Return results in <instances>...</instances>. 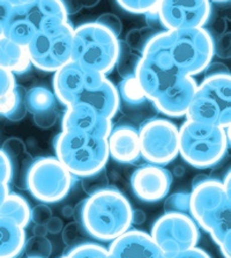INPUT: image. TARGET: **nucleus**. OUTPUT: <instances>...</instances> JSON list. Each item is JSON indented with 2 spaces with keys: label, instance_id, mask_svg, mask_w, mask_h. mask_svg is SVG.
<instances>
[{
  "label": "nucleus",
  "instance_id": "nucleus-19",
  "mask_svg": "<svg viewBox=\"0 0 231 258\" xmlns=\"http://www.w3.org/2000/svg\"><path fill=\"white\" fill-rule=\"evenodd\" d=\"M162 252L150 234L140 229H128L111 242L108 258H162Z\"/></svg>",
  "mask_w": 231,
  "mask_h": 258
},
{
  "label": "nucleus",
  "instance_id": "nucleus-53",
  "mask_svg": "<svg viewBox=\"0 0 231 258\" xmlns=\"http://www.w3.org/2000/svg\"><path fill=\"white\" fill-rule=\"evenodd\" d=\"M226 135H228V139H229V145H231V126L226 128Z\"/></svg>",
  "mask_w": 231,
  "mask_h": 258
},
{
  "label": "nucleus",
  "instance_id": "nucleus-15",
  "mask_svg": "<svg viewBox=\"0 0 231 258\" xmlns=\"http://www.w3.org/2000/svg\"><path fill=\"white\" fill-rule=\"evenodd\" d=\"M107 76L70 60L54 72L52 86L59 102L66 108L78 102L86 91L100 85Z\"/></svg>",
  "mask_w": 231,
  "mask_h": 258
},
{
  "label": "nucleus",
  "instance_id": "nucleus-5",
  "mask_svg": "<svg viewBox=\"0 0 231 258\" xmlns=\"http://www.w3.org/2000/svg\"><path fill=\"white\" fill-rule=\"evenodd\" d=\"M119 45V38L100 23H82L74 28L72 60L107 76L115 69Z\"/></svg>",
  "mask_w": 231,
  "mask_h": 258
},
{
  "label": "nucleus",
  "instance_id": "nucleus-32",
  "mask_svg": "<svg viewBox=\"0 0 231 258\" xmlns=\"http://www.w3.org/2000/svg\"><path fill=\"white\" fill-rule=\"evenodd\" d=\"M191 194L176 192L168 195L163 204L164 213H183L190 214ZM191 216V214H190Z\"/></svg>",
  "mask_w": 231,
  "mask_h": 258
},
{
  "label": "nucleus",
  "instance_id": "nucleus-41",
  "mask_svg": "<svg viewBox=\"0 0 231 258\" xmlns=\"http://www.w3.org/2000/svg\"><path fill=\"white\" fill-rule=\"evenodd\" d=\"M12 177V167L9 158L0 148V183L10 184Z\"/></svg>",
  "mask_w": 231,
  "mask_h": 258
},
{
  "label": "nucleus",
  "instance_id": "nucleus-1",
  "mask_svg": "<svg viewBox=\"0 0 231 258\" xmlns=\"http://www.w3.org/2000/svg\"><path fill=\"white\" fill-rule=\"evenodd\" d=\"M133 207L120 191L102 187L91 194L80 207V224L99 241L116 240L131 229Z\"/></svg>",
  "mask_w": 231,
  "mask_h": 258
},
{
  "label": "nucleus",
  "instance_id": "nucleus-35",
  "mask_svg": "<svg viewBox=\"0 0 231 258\" xmlns=\"http://www.w3.org/2000/svg\"><path fill=\"white\" fill-rule=\"evenodd\" d=\"M214 56L221 59H231V31H226L214 40Z\"/></svg>",
  "mask_w": 231,
  "mask_h": 258
},
{
  "label": "nucleus",
  "instance_id": "nucleus-13",
  "mask_svg": "<svg viewBox=\"0 0 231 258\" xmlns=\"http://www.w3.org/2000/svg\"><path fill=\"white\" fill-rule=\"evenodd\" d=\"M182 76L161 48L148 43L141 54L135 79L151 102Z\"/></svg>",
  "mask_w": 231,
  "mask_h": 258
},
{
  "label": "nucleus",
  "instance_id": "nucleus-50",
  "mask_svg": "<svg viewBox=\"0 0 231 258\" xmlns=\"http://www.w3.org/2000/svg\"><path fill=\"white\" fill-rule=\"evenodd\" d=\"M33 233L34 235H37V236H46V234H49L45 224H35L33 228Z\"/></svg>",
  "mask_w": 231,
  "mask_h": 258
},
{
  "label": "nucleus",
  "instance_id": "nucleus-14",
  "mask_svg": "<svg viewBox=\"0 0 231 258\" xmlns=\"http://www.w3.org/2000/svg\"><path fill=\"white\" fill-rule=\"evenodd\" d=\"M210 0H161L156 10L164 30L202 28L211 18Z\"/></svg>",
  "mask_w": 231,
  "mask_h": 258
},
{
  "label": "nucleus",
  "instance_id": "nucleus-21",
  "mask_svg": "<svg viewBox=\"0 0 231 258\" xmlns=\"http://www.w3.org/2000/svg\"><path fill=\"white\" fill-rule=\"evenodd\" d=\"M109 155L117 162L133 163L141 158L139 128L121 123L112 126L108 136Z\"/></svg>",
  "mask_w": 231,
  "mask_h": 258
},
{
  "label": "nucleus",
  "instance_id": "nucleus-54",
  "mask_svg": "<svg viewBox=\"0 0 231 258\" xmlns=\"http://www.w3.org/2000/svg\"><path fill=\"white\" fill-rule=\"evenodd\" d=\"M210 2H213V3H223V2H226V0H210Z\"/></svg>",
  "mask_w": 231,
  "mask_h": 258
},
{
  "label": "nucleus",
  "instance_id": "nucleus-10",
  "mask_svg": "<svg viewBox=\"0 0 231 258\" xmlns=\"http://www.w3.org/2000/svg\"><path fill=\"white\" fill-rule=\"evenodd\" d=\"M73 182L74 176L56 156H44L31 163L26 185L37 201L51 204L67 196Z\"/></svg>",
  "mask_w": 231,
  "mask_h": 258
},
{
  "label": "nucleus",
  "instance_id": "nucleus-44",
  "mask_svg": "<svg viewBox=\"0 0 231 258\" xmlns=\"http://www.w3.org/2000/svg\"><path fill=\"white\" fill-rule=\"evenodd\" d=\"M203 73H205V78H206V77H213V76H221V74H230L231 71L224 62L210 61V64L207 66Z\"/></svg>",
  "mask_w": 231,
  "mask_h": 258
},
{
  "label": "nucleus",
  "instance_id": "nucleus-4",
  "mask_svg": "<svg viewBox=\"0 0 231 258\" xmlns=\"http://www.w3.org/2000/svg\"><path fill=\"white\" fill-rule=\"evenodd\" d=\"M229 148L226 128L186 119L179 127V155L197 169L217 166Z\"/></svg>",
  "mask_w": 231,
  "mask_h": 258
},
{
  "label": "nucleus",
  "instance_id": "nucleus-8",
  "mask_svg": "<svg viewBox=\"0 0 231 258\" xmlns=\"http://www.w3.org/2000/svg\"><path fill=\"white\" fill-rule=\"evenodd\" d=\"M186 118L223 128L231 126V73L206 77L198 85Z\"/></svg>",
  "mask_w": 231,
  "mask_h": 258
},
{
  "label": "nucleus",
  "instance_id": "nucleus-40",
  "mask_svg": "<svg viewBox=\"0 0 231 258\" xmlns=\"http://www.w3.org/2000/svg\"><path fill=\"white\" fill-rule=\"evenodd\" d=\"M100 0H62L64 5L67 10V13L74 14L79 12L82 7H93L99 4Z\"/></svg>",
  "mask_w": 231,
  "mask_h": 258
},
{
  "label": "nucleus",
  "instance_id": "nucleus-6",
  "mask_svg": "<svg viewBox=\"0 0 231 258\" xmlns=\"http://www.w3.org/2000/svg\"><path fill=\"white\" fill-rule=\"evenodd\" d=\"M190 194L191 217L217 244L231 228V199L223 182L208 177L193 186Z\"/></svg>",
  "mask_w": 231,
  "mask_h": 258
},
{
  "label": "nucleus",
  "instance_id": "nucleus-17",
  "mask_svg": "<svg viewBox=\"0 0 231 258\" xmlns=\"http://www.w3.org/2000/svg\"><path fill=\"white\" fill-rule=\"evenodd\" d=\"M198 85L194 77L182 74L170 87L152 101V104L156 110L171 118L186 116L194 99Z\"/></svg>",
  "mask_w": 231,
  "mask_h": 258
},
{
  "label": "nucleus",
  "instance_id": "nucleus-37",
  "mask_svg": "<svg viewBox=\"0 0 231 258\" xmlns=\"http://www.w3.org/2000/svg\"><path fill=\"white\" fill-rule=\"evenodd\" d=\"M18 87L15 74L0 68V99L9 95Z\"/></svg>",
  "mask_w": 231,
  "mask_h": 258
},
{
  "label": "nucleus",
  "instance_id": "nucleus-31",
  "mask_svg": "<svg viewBox=\"0 0 231 258\" xmlns=\"http://www.w3.org/2000/svg\"><path fill=\"white\" fill-rule=\"evenodd\" d=\"M23 252L27 258H50L52 255V243L46 236L34 235L26 240Z\"/></svg>",
  "mask_w": 231,
  "mask_h": 258
},
{
  "label": "nucleus",
  "instance_id": "nucleus-3",
  "mask_svg": "<svg viewBox=\"0 0 231 258\" xmlns=\"http://www.w3.org/2000/svg\"><path fill=\"white\" fill-rule=\"evenodd\" d=\"M56 158L74 177L99 175L109 161L108 140L103 137L61 131L54 140Z\"/></svg>",
  "mask_w": 231,
  "mask_h": 258
},
{
  "label": "nucleus",
  "instance_id": "nucleus-7",
  "mask_svg": "<svg viewBox=\"0 0 231 258\" xmlns=\"http://www.w3.org/2000/svg\"><path fill=\"white\" fill-rule=\"evenodd\" d=\"M68 17L62 0H30L12 6L5 36L27 46L37 34L68 21Z\"/></svg>",
  "mask_w": 231,
  "mask_h": 258
},
{
  "label": "nucleus",
  "instance_id": "nucleus-48",
  "mask_svg": "<svg viewBox=\"0 0 231 258\" xmlns=\"http://www.w3.org/2000/svg\"><path fill=\"white\" fill-rule=\"evenodd\" d=\"M218 13L222 18H224L226 21L231 22V0H226L223 3H217Z\"/></svg>",
  "mask_w": 231,
  "mask_h": 258
},
{
  "label": "nucleus",
  "instance_id": "nucleus-24",
  "mask_svg": "<svg viewBox=\"0 0 231 258\" xmlns=\"http://www.w3.org/2000/svg\"><path fill=\"white\" fill-rule=\"evenodd\" d=\"M26 240V228L11 219L0 217V258H18L23 253Z\"/></svg>",
  "mask_w": 231,
  "mask_h": 258
},
{
  "label": "nucleus",
  "instance_id": "nucleus-16",
  "mask_svg": "<svg viewBox=\"0 0 231 258\" xmlns=\"http://www.w3.org/2000/svg\"><path fill=\"white\" fill-rule=\"evenodd\" d=\"M172 175L162 166H141L131 176L132 191L139 199L147 203L162 201L169 195Z\"/></svg>",
  "mask_w": 231,
  "mask_h": 258
},
{
  "label": "nucleus",
  "instance_id": "nucleus-9",
  "mask_svg": "<svg viewBox=\"0 0 231 258\" xmlns=\"http://www.w3.org/2000/svg\"><path fill=\"white\" fill-rule=\"evenodd\" d=\"M74 27L66 21L37 34L26 46L31 66L44 72L58 71L72 60Z\"/></svg>",
  "mask_w": 231,
  "mask_h": 258
},
{
  "label": "nucleus",
  "instance_id": "nucleus-46",
  "mask_svg": "<svg viewBox=\"0 0 231 258\" xmlns=\"http://www.w3.org/2000/svg\"><path fill=\"white\" fill-rule=\"evenodd\" d=\"M222 255L224 258H231V228L225 232L224 235L222 236L220 242L217 243Z\"/></svg>",
  "mask_w": 231,
  "mask_h": 258
},
{
  "label": "nucleus",
  "instance_id": "nucleus-18",
  "mask_svg": "<svg viewBox=\"0 0 231 258\" xmlns=\"http://www.w3.org/2000/svg\"><path fill=\"white\" fill-rule=\"evenodd\" d=\"M112 120L105 118L84 103L67 107L61 119L62 131H74L108 138L112 128Z\"/></svg>",
  "mask_w": 231,
  "mask_h": 258
},
{
  "label": "nucleus",
  "instance_id": "nucleus-23",
  "mask_svg": "<svg viewBox=\"0 0 231 258\" xmlns=\"http://www.w3.org/2000/svg\"><path fill=\"white\" fill-rule=\"evenodd\" d=\"M0 148H2L11 162V182H13L14 185L19 189L27 187V175H28L29 168L34 160L27 153L25 143L20 138L12 137V138H9L4 142Z\"/></svg>",
  "mask_w": 231,
  "mask_h": 258
},
{
  "label": "nucleus",
  "instance_id": "nucleus-55",
  "mask_svg": "<svg viewBox=\"0 0 231 258\" xmlns=\"http://www.w3.org/2000/svg\"><path fill=\"white\" fill-rule=\"evenodd\" d=\"M60 258H64V257H60Z\"/></svg>",
  "mask_w": 231,
  "mask_h": 258
},
{
  "label": "nucleus",
  "instance_id": "nucleus-33",
  "mask_svg": "<svg viewBox=\"0 0 231 258\" xmlns=\"http://www.w3.org/2000/svg\"><path fill=\"white\" fill-rule=\"evenodd\" d=\"M64 258H108V249L100 244L85 242L74 247L66 253Z\"/></svg>",
  "mask_w": 231,
  "mask_h": 258
},
{
  "label": "nucleus",
  "instance_id": "nucleus-49",
  "mask_svg": "<svg viewBox=\"0 0 231 258\" xmlns=\"http://www.w3.org/2000/svg\"><path fill=\"white\" fill-rule=\"evenodd\" d=\"M147 216L142 210H133L132 212V225H142L146 222Z\"/></svg>",
  "mask_w": 231,
  "mask_h": 258
},
{
  "label": "nucleus",
  "instance_id": "nucleus-2",
  "mask_svg": "<svg viewBox=\"0 0 231 258\" xmlns=\"http://www.w3.org/2000/svg\"><path fill=\"white\" fill-rule=\"evenodd\" d=\"M149 43L161 48L184 76L203 73L214 58V37L206 27L162 30Z\"/></svg>",
  "mask_w": 231,
  "mask_h": 258
},
{
  "label": "nucleus",
  "instance_id": "nucleus-47",
  "mask_svg": "<svg viewBox=\"0 0 231 258\" xmlns=\"http://www.w3.org/2000/svg\"><path fill=\"white\" fill-rule=\"evenodd\" d=\"M46 229H48V233L52 234V235H57V234H60L64 229V224H62V220L58 217H51L49 221L45 224Z\"/></svg>",
  "mask_w": 231,
  "mask_h": 258
},
{
  "label": "nucleus",
  "instance_id": "nucleus-12",
  "mask_svg": "<svg viewBox=\"0 0 231 258\" xmlns=\"http://www.w3.org/2000/svg\"><path fill=\"white\" fill-rule=\"evenodd\" d=\"M141 158L158 166L169 165L179 155V127L166 118L147 119L139 128Z\"/></svg>",
  "mask_w": 231,
  "mask_h": 258
},
{
  "label": "nucleus",
  "instance_id": "nucleus-52",
  "mask_svg": "<svg viewBox=\"0 0 231 258\" xmlns=\"http://www.w3.org/2000/svg\"><path fill=\"white\" fill-rule=\"evenodd\" d=\"M6 2L9 3L11 6H19V5H22V4L30 2V0H6Z\"/></svg>",
  "mask_w": 231,
  "mask_h": 258
},
{
  "label": "nucleus",
  "instance_id": "nucleus-22",
  "mask_svg": "<svg viewBox=\"0 0 231 258\" xmlns=\"http://www.w3.org/2000/svg\"><path fill=\"white\" fill-rule=\"evenodd\" d=\"M76 103L87 104L97 114L112 120L120 108L118 89L112 81L105 77L100 85L82 94Z\"/></svg>",
  "mask_w": 231,
  "mask_h": 258
},
{
  "label": "nucleus",
  "instance_id": "nucleus-28",
  "mask_svg": "<svg viewBox=\"0 0 231 258\" xmlns=\"http://www.w3.org/2000/svg\"><path fill=\"white\" fill-rule=\"evenodd\" d=\"M28 114L25 104V92L18 87L3 99H0V116L12 120L19 122L25 118Z\"/></svg>",
  "mask_w": 231,
  "mask_h": 258
},
{
  "label": "nucleus",
  "instance_id": "nucleus-38",
  "mask_svg": "<svg viewBox=\"0 0 231 258\" xmlns=\"http://www.w3.org/2000/svg\"><path fill=\"white\" fill-rule=\"evenodd\" d=\"M62 240L67 245H73L72 248L81 244L80 241H82V234L80 232L79 222H72L62 229Z\"/></svg>",
  "mask_w": 231,
  "mask_h": 258
},
{
  "label": "nucleus",
  "instance_id": "nucleus-36",
  "mask_svg": "<svg viewBox=\"0 0 231 258\" xmlns=\"http://www.w3.org/2000/svg\"><path fill=\"white\" fill-rule=\"evenodd\" d=\"M95 21L103 27H105L107 29L112 31L117 37H119L120 34L123 33V23H121V20L117 17L116 14H112V13L101 14Z\"/></svg>",
  "mask_w": 231,
  "mask_h": 258
},
{
  "label": "nucleus",
  "instance_id": "nucleus-51",
  "mask_svg": "<svg viewBox=\"0 0 231 258\" xmlns=\"http://www.w3.org/2000/svg\"><path fill=\"white\" fill-rule=\"evenodd\" d=\"M222 182H223V185H224V187H225L226 194H228V196L231 199V169L225 174L224 178H223Z\"/></svg>",
  "mask_w": 231,
  "mask_h": 258
},
{
  "label": "nucleus",
  "instance_id": "nucleus-26",
  "mask_svg": "<svg viewBox=\"0 0 231 258\" xmlns=\"http://www.w3.org/2000/svg\"><path fill=\"white\" fill-rule=\"evenodd\" d=\"M31 209L27 199L21 195L11 192L0 205V217L11 219L26 228L30 224Z\"/></svg>",
  "mask_w": 231,
  "mask_h": 258
},
{
  "label": "nucleus",
  "instance_id": "nucleus-42",
  "mask_svg": "<svg viewBox=\"0 0 231 258\" xmlns=\"http://www.w3.org/2000/svg\"><path fill=\"white\" fill-rule=\"evenodd\" d=\"M207 30L209 31L210 35L215 40V37H218L224 33H226V30H228V21H226L224 18H222L221 15H218V17L215 18L214 20L210 22L209 29Z\"/></svg>",
  "mask_w": 231,
  "mask_h": 258
},
{
  "label": "nucleus",
  "instance_id": "nucleus-20",
  "mask_svg": "<svg viewBox=\"0 0 231 258\" xmlns=\"http://www.w3.org/2000/svg\"><path fill=\"white\" fill-rule=\"evenodd\" d=\"M56 94L45 86H33L25 92L27 111L33 115L34 123L43 130H48L59 118Z\"/></svg>",
  "mask_w": 231,
  "mask_h": 258
},
{
  "label": "nucleus",
  "instance_id": "nucleus-29",
  "mask_svg": "<svg viewBox=\"0 0 231 258\" xmlns=\"http://www.w3.org/2000/svg\"><path fill=\"white\" fill-rule=\"evenodd\" d=\"M140 59L141 54L132 51L124 42H120L119 54L118 58H117L115 69H117V72L119 73L121 79L128 77H134L135 70L138 68Z\"/></svg>",
  "mask_w": 231,
  "mask_h": 258
},
{
  "label": "nucleus",
  "instance_id": "nucleus-25",
  "mask_svg": "<svg viewBox=\"0 0 231 258\" xmlns=\"http://www.w3.org/2000/svg\"><path fill=\"white\" fill-rule=\"evenodd\" d=\"M0 68L14 74H22L31 68L27 48L9 37H0Z\"/></svg>",
  "mask_w": 231,
  "mask_h": 258
},
{
  "label": "nucleus",
  "instance_id": "nucleus-11",
  "mask_svg": "<svg viewBox=\"0 0 231 258\" xmlns=\"http://www.w3.org/2000/svg\"><path fill=\"white\" fill-rule=\"evenodd\" d=\"M150 236L163 256L198 247L199 226L190 214L164 213L151 226Z\"/></svg>",
  "mask_w": 231,
  "mask_h": 258
},
{
  "label": "nucleus",
  "instance_id": "nucleus-34",
  "mask_svg": "<svg viewBox=\"0 0 231 258\" xmlns=\"http://www.w3.org/2000/svg\"><path fill=\"white\" fill-rule=\"evenodd\" d=\"M116 2L126 12L147 15L155 13L161 0H116Z\"/></svg>",
  "mask_w": 231,
  "mask_h": 258
},
{
  "label": "nucleus",
  "instance_id": "nucleus-30",
  "mask_svg": "<svg viewBox=\"0 0 231 258\" xmlns=\"http://www.w3.org/2000/svg\"><path fill=\"white\" fill-rule=\"evenodd\" d=\"M158 33H160V30H156L154 27L150 26L144 27V28H134L128 31L124 43L132 51L142 54L148 43Z\"/></svg>",
  "mask_w": 231,
  "mask_h": 258
},
{
  "label": "nucleus",
  "instance_id": "nucleus-43",
  "mask_svg": "<svg viewBox=\"0 0 231 258\" xmlns=\"http://www.w3.org/2000/svg\"><path fill=\"white\" fill-rule=\"evenodd\" d=\"M12 6L6 0H0V37L5 36V31L9 22Z\"/></svg>",
  "mask_w": 231,
  "mask_h": 258
},
{
  "label": "nucleus",
  "instance_id": "nucleus-27",
  "mask_svg": "<svg viewBox=\"0 0 231 258\" xmlns=\"http://www.w3.org/2000/svg\"><path fill=\"white\" fill-rule=\"evenodd\" d=\"M117 89H118L120 104L124 103L125 108H128L130 110L146 107L148 103L151 102L144 95L135 77H128L121 79L118 86H117Z\"/></svg>",
  "mask_w": 231,
  "mask_h": 258
},
{
  "label": "nucleus",
  "instance_id": "nucleus-39",
  "mask_svg": "<svg viewBox=\"0 0 231 258\" xmlns=\"http://www.w3.org/2000/svg\"><path fill=\"white\" fill-rule=\"evenodd\" d=\"M51 217H52V211L44 203L31 209L30 221H33L34 224H46Z\"/></svg>",
  "mask_w": 231,
  "mask_h": 258
},
{
  "label": "nucleus",
  "instance_id": "nucleus-45",
  "mask_svg": "<svg viewBox=\"0 0 231 258\" xmlns=\"http://www.w3.org/2000/svg\"><path fill=\"white\" fill-rule=\"evenodd\" d=\"M162 258H211L208 252H206L205 250L198 247H194L186 251L176 253V255L171 256H162Z\"/></svg>",
  "mask_w": 231,
  "mask_h": 258
}]
</instances>
